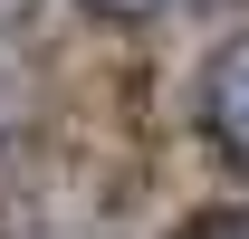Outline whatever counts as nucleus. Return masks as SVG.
<instances>
[{"mask_svg":"<svg viewBox=\"0 0 249 239\" xmlns=\"http://www.w3.org/2000/svg\"><path fill=\"white\" fill-rule=\"evenodd\" d=\"M201 239H249V220H201Z\"/></svg>","mask_w":249,"mask_h":239,"instance_id":"obj_3","label":"nucleus"},{"mask_svg":"<svg viewBox=\"0 0 249 239\" xmlns=\"http://www.w3.org/2000/svg\"><path fill=\"white\" fill-rule=\"evenodd\" d=\"M96 19H154V10H173V0H87Z\"/></svg>","mask_w":249,"mask_h":239,"instance_id":"obj_2","label":"nucleus"},{"mask_svg":"<svg viewBox=\"0 0 249 239\" xmlns=\"http://www.w3.org/2000/svg\"><path fill=\"white\" fill-rule=\"evenodd\" d=\"M201 134L220 144V163L249 172V29L220 38L211 67H201Z\"/></svg>","mask_w":249,"mask_h":239,"instance_id":"obj_1","label":"nucleus"}]
</instances>
